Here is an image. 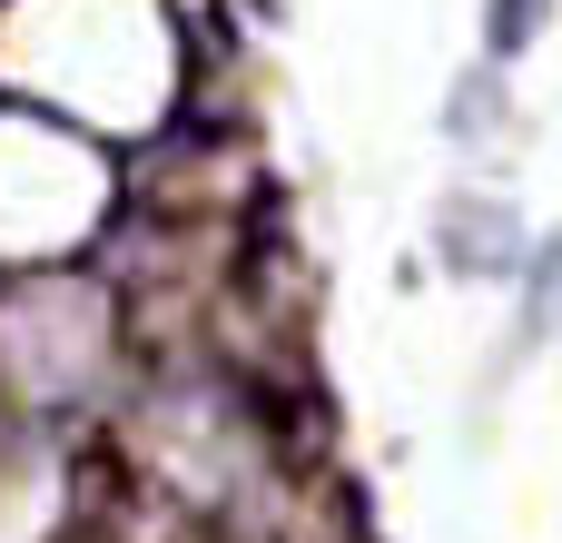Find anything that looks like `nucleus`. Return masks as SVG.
Instances as JSON below:
<instances>
[{
    "instance_id": "nucleus-1",
    "label": "nucleus",
    "mask_w": 562,
    "mask_h": 543,
    "mask_svg": "<svg viewBox=\"0 0 562 543\" xmlns=\"http://www.w3.org/2000/svg\"><path fill=\"white\" fill-rule=\"evenodd\" d=\"M435 247H445L454 277H524V218L494 188H454L435 208Z\"/></svg>"
},
{
    "instance_id": "nucleus-2",
    "label": "nucleus",
    "mask_w": 562,
    "mask_h": 543,
    "mask_svg": "<svg viewBox=\"0 0 562 543\" xmlns=\"http://www.w3.org/2000/svg\"><path fill=\"white\" fill-rule=\"evenodd\" d=\"M562 326V237L524 247V346H543Z\"/></svg>"
},
{
    "instance_id": "nucleus-3",
    "label": "nucleus",
    "mask_w": 562,
    "mask_h": 543,
    "mask_svg": "<svg viewBox=\"0 0 562 543\" xmlns=\"http://www.w3.org/2000/svg\"><path fill=\"white\" fill-rule=\"evenodd\" d=\"M494 109H504V89H494V69H474V79H454L445 129H454V138H484V129H494Z\"/></svg>"
},
{
    "instance_id": "nucleus-4",
    "label": "nucleus",
    "mask_w": 562,
    "mask_h": 543,
    "mask_svg": "<svg viewBox=\"0 0 562 543\" xmlns=\"http://www.w3.org/2000/svg\"><path fill=\"white\" fill-rule=\"evenodd\" d=\"M533 30H543V0H494V20H484V40H494L504 59H514V49L533 40Z\"/></svg>"
}]
</instances>
